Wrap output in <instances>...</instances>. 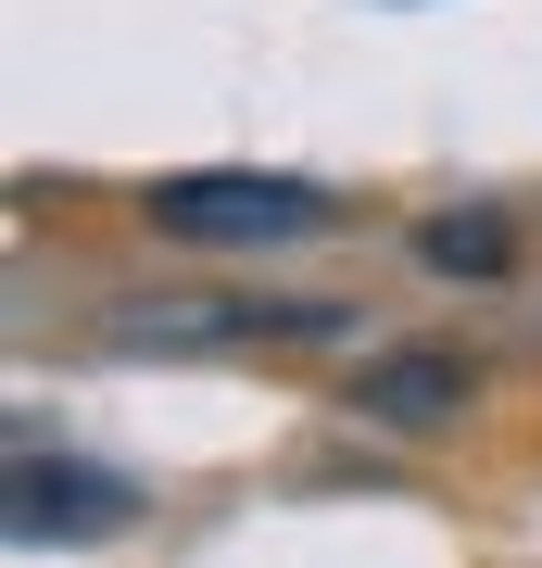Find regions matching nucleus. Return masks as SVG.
I'll return each mask as SVG.
<instances>
[{
	"instance_id": "20e7f679",
	"label": "nucleus",
	"mask_w": 542,
	"mask_h": 568,
	"mask_svg": "<svg viewBox=\"0 0 542 568\" xmlns=\"http://www.w3.org/2000/svg\"><path fill=\"white\" fill-rule=\"evenodd\" d=\"M467 392H480V366L442 354V342H417V354H391V366L354 379V417H379V429H442V417H467Z\"/></svg>"
},
{
	"instance_id": "f257e3e1",
	"label": "nucleus",
	"mask_w": 542,
	"mask_h": 568,
	"mask_svg": "<svg viewBox=\"0 0 542 568\" xmlns=\"http://www.w3.org/2000/svg\"><path fill=\"white\" fill-rule=\"evenodd\" d=\"M164 241H202V253H265V241H316V227H341V203L303 178H164L152 190Z\"/></svg>"
},
{
	"instance_id": "f03ea898",
	"label": "nucleus",
	"mask_w": 542,
	"mask_h": 568,
	"mask_svg": "<svg viewBox=\"0 0 542 568\" xmlns=\"http://www.w3.org/2000/svg\"><path fill=\"white\" fill-rule=\"evenodd\" d=\"M341 328L328 304H227V291H152V304H114L101 342L114 354H227V342H316Z\"/></svg>"
},
{
	"instance_id": "39448f33",
	"label": "nucleus",
	"mask_w": 542,
	"mask_h": 568,
	"mask_svg": "<svg viewBox=\"0 0 542 568\" xmlns=\"http://www.w3.org/2000/svg\"><path fill=\"white\" fill-rule=\"evenodd\" d=\"M504 253H518V241H504V215H492V203H467V215H429V227H417V265H429V278H504Z\"/></svg>"
},
{
	"instance_id": "7ed1b4c3",
	"label": "nucleus",
	"mask_w": 542,
	"mask_h": 568,
	"mask_svg": "<svg viewBox=\"0 0 542 568\" xmlns=\"http://www.w3.org/2000/svg\"><path fill=\"white\" fill-rule=\"evenodd\" d=\"M140 518V493L126 480H76V467H51V455H13V544H89V530H126Z\"/></svg>"
}]
</instances>
